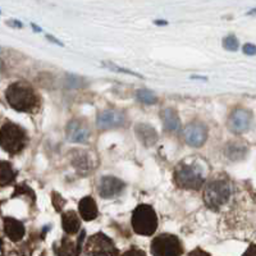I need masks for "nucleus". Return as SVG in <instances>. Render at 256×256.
<instances>
[{
	"instance_id": "f257e3e1",
	"label": "nucleus",
	"mask_w": 256,
	"mask_h": 256,
	"mask_svg": "<svg viewBox=\"0 0 256 256\" xmlns=\"http://www.w3.org/2000/svg\"><path fill=\"white\" fill-rule=\"evenodd\" d=\"M9 105L17 112L32 113L40 106V98L38 92L24 82H16L10 84L6 92Z\"/></svg>"
},
{
	"instance_id": "f03ea898",
	"label": "nucleus",
	"mask_w": 256,
	"mask_h": 256,
	"mask_svg": "<svg viewBox=\"0 0 256 256\" xmlns=\"http://www.w3.org/2000/svg\"><path fill=\"white\" fill-rule=\"evenodd\" d=\"M230 198V184L227 178H214L204 188V201L212 210H219Z\"/></svg>"
},
{
	"instance_id": "7ed1b4c3",
	"label": "nucleus",
	"mask_w": 256,
	"mask_h": 256,
	"mask_svg": "<svg viewBox=\"0 0 256 256\" xmlns=\"http://www.w3.org/2000/svg\"><path fill=\"white\" fill-rule=\"evenodd\" d=\"M132 228L140 236H152L158 230V216L152 206L141 204L132 212Z\"/></svg>"
},
{
	"instance_id": "20e7f679",
	"label": "nucleus",
	"mask_w": 256,
	"mask_h": 256,
	"mask_svg": "<svg viewBox=\"0 0 256 256\" xmlns=\"http://www.w3.org/2000/svg\"><path fill=\"white\" fill-rule=\"evenodd\" d=\"M176 186L184 190H198L204 186L205 177L196 164H180L173 173Z\"/></svg>"
},
{
	"instance_id": "39448f33",
	"label": "nucleus",
	"mask_w": 256,
	"mask_h": 256,
	"mask_svg": "<svg viewBox=\"0 0 256 256\" xmlns=\"http://www.w3.org/2000/svg\"><path fill=\"white\" fill-rule=\"evenodd\" d=\"M28 137L24 128L14 123H8L0 130V146L9 154H18L27 145Z\"/></svg>"
},
{
	"instance_id": "423d86ee",
	"label": "nucleus",
	"mask_w": 256,
	"mask_h": 256,
	"mask_svg": "<svg viewBox=\"0 0 256 256\" xmlns=\"http://www.w3.org/2000/svg\"><path fill=\"white\" fill-rule=\"evenodd\" d=\"M84 252L86 256H120V251L112 238L102 232L88 237Z\"/></svg>"
},
{
	"instance_id": "0eeeda50",
	"label": "nucleus",
	"mask_w": 256,
	"mask_h": 256,
	"mask_svg": "<svg viewBox=\"0 0 256 256\" xmlns=\"http://www.w3.org/2000/svg\"><path fill=\"white\" fill-rule=\"evenodd\" d=\"M150 250L154 256H180L184 254V246L177 236L163 233L152 240Z\"/></svg>"
},
{
	"instance_id": "6e6552de",
	"label": "nucleus",
	"mask_w": 256,
	"mask_h": 256,
	"mask_svg": "<svg viewBox=\"0 0 256 256\" xmlns=\"http://www.w3.org/2000/svg\"><path fill=\"white\" fill-rule=\"evenodd\" d=\"M251 113L244 108H236L230 112L228 116V130L233 134H240L246 132L251 124Z\"/></svg>"
},
{
	"instance_id": "1a4fd4ad",
	"label": "nucleus",
	"mask_w": 256,
	"mask_h": 256,
	"mask_svg": "<svg viewBox=\"0 0 256 256\" xmlns=\"http://www.w3.org/2000/svg\"><path fill=\"white\" fill-rule=\"evenodd\" d=\"M186 144L192 148H201L208 140V130L202 123L192 122L184 130Z\"/></svg>"
},
{
	"instance_id": "9d476101",
	"label": "nucleus",
	"mask_w": 256,
	"mask_h": 256,
	"mask_svg": "<svg viewBox=\"0 0 256 256\" xmlns=\"http://www.w3.org/2000/svg\"><path fill=\"white\" fill-rule=\"evenodd\" d=\"M66 134H67L68 140L74 144H84L90 138V130L86 122L82 120H70L67 126Z\"/></svg>"
},
{
	"instance_id": "9b49d317",
	"label": "nucleus",
	"mask_w": 256,
	"mask_h": 256,
	"mask_svg": "<svg viewBox=\"0 0 256 256\" xmlns=\"http://www.w3.org/2000/svg\"><path fill=\"white\" fill-rule=\"evenodd\" d=\"M96 124L100 130H112L120 128L126 124V116L118 110H104L99 113Z\"/></svg>"
},
{
	"instance_id": "f8f14e48",
	"label": "nucleus",
	"mask_w": 256,
	"mask_h": 256,
	"mask_svg": "<svg viewBox=\"0 0 256 256\" xmlns=\"http://www.w3.org/2000/svg\"><path fill=\"white\" fill-rule=\"evenodd\" d=\"M123 188H124V182L123 180H120V178L108 176V177H104L100 180L99 194L102 198H110L120 195Z\"/></svg>"
},
{
	"instance_id": "ddd939ff",
	"label": "nucleus",
	"mask_w": 256,
	"mask_h": 256,
	"mask_svg": "<svg viewBox=\"0 0 256 256\" xmlns=\"http://www.w3.org/2000/svg\"><path fill=\"white\" fill-rule=\"evenodd\" d=\"M84 232L81 233L77 241H73L70 237L62 238L60 244L56 246V256H80L82 251V241H84Z\"/></svg>"
},
{
	"instance_id": "4468645a",
	"label": "nucleus",
	"mask_w": 256,
	"mask_h": 256,
	"mask_svg": "<svg viewBox=\"0 0 256 256\" xmlns=\"http://www.w3.org/2000/svg\"><path fill=\"white\" fill-rule=\"evenodd\" d=\"M4 232L9 237V240L18 242L24 236V226L22 222L14 218H6L4 219Z\"/></svg>"
},
{
	"instance_id": "2eb2a0df",
	"label": "nucleus",
	"mask_w": 256,
	"mask_h": 256,
	"mask_svg": "<svg viewBox=\"0 0 256 256\" xmlns=\"http://www.w3.org/2000/svg\"><path fill=\"white\" fill-rule=\"evenodd\" d=\"M78 212L81 218L86 222L94 220V219H96L98 216H99V210H98L96 201L91 196H86V198H84L80 201Z\"/></svg>"
},
{
	"instance_id": "dca6fc26",
	"label": "nucleus",
	"mask_w": 256,
	"mask_h": 256,
	"mask_svg": "<svg viewBox=\"0 0 256 256\" xmlns=\"http://www.w3.org/2000/svg\"><path fill=\"white\" fill-rule=\"evenodd\" d=\"M62 228L70 236L78 233L80 228H81V220H80L76 212L70 210V212H63V216H62Z\"/></svg>"
},
{
	"instance_id": "f3484780",
	"label": "nucleus",
	"mask_w": 256,
	"mask_h": 256,
	"mask_svg": "<svg viewBox=\"0 0 256 256\" xmlns=\"http://www.w3.org/2000/svg\"><path fill=\"white\" fill-rule=\"evenodd\" d=\"M162 120L166 131L178 132L180 130V120L177 112L172 108H166L162 110Z\"/></svg>"
},
{
	"instance_id": "a211bd4d",
	"label": "nucleus",
	"mask_w": 256,
	"mask_h": 256,
	"mask_svg": "<svg viewBox=\"0 0 256 256\" xmlns=\"http://www.w3.org/2000/svg\"><path fill=\"white\" fill-rule=\"evenodd\" d=\"M136 134L138 136L141 141L144 142V145L146 146H152V144L156 142L158 140V134L152 126L148 124H138L136 127Z\"/></svg>"
},
{
	"instance_id": "6ab92c4d",
	"label": "nucleus",
	"mask_w": 256,
	"mask_h": 256,
	"mask_svg": "<svg viewBox=\"0 0 256 256\" xmlns=\"http://www.w3.org/2000/svg\"><path fill=\"white\" fill-rule=\"evenodd\" d=\"M16 170L13 166L6 162H0V186L12 184V180L16 178Z\"/></svg>"
},
{
	"instance_id": "aec40b11",
	"label": "nucleus",
	"mask_w": 256,
	"mask_h": 256,
	"mask_svg": "<svg viewBox=\"0 0 256 256\" xmlns=\"http://www.w3.org/2000/svg\"><path fill=\"white\" fill-rule=\"evenodd\" d=\"M136 98L138 102H142V104H146V105H152L158 102L156 96H155L152 91L145 90V88H141V90L137 91Z\"/></svg>"
},
{
	"instance_id": "412c9836",
	"label": "nucleus",
	"mask_w": 256,
	"mask_h": 256,
	"mask_svg": "<svg viewBox=\"0 0 256 256\" xmlns=\"http://www.w3.org/2000/svg\"><path fill=\"white\" fill-rule=\"evenodd\" d=\"M223 46L224 49L230 50V52H236V50L238 49V40L236 38V36H227V38H224L223 40Z\"/></svg>"
},
{
	"instance_id": "4be33fe9",
	"label": "nucleus",
	"mask_w": 256,
	"mask_h": 256,
	"mask_svg": "<svg viewBox=\"0 0 256 256\" xmlns=\"http://www.w3.org/2000/svg\"><path fill=\"white\" fill-rule=\"evenodd\" d=\"M120 256H146V252L144 250H141V248H132L128 251H126L124 254H122Z\"/></svg>"
},
{
	"instance_id": "5701e85b",
	"label": "nucleus",
	"mask_w": 256,
	"mask_h": 256,
	"mask_svg": "<svg viewBox=\"0 0 256 256\" xmlns=\"http://www.w3.org/2000/svg\"><path fill=\"white\" fill-rule=\"evenodd\" d=\"M188 256H212L209 252L206 251L201 250V248H195V250H192L191 252L188 254Z\"/></svg>"
},
{
	"instance_id": "b1692460",
	"label": "nucleus",
	"mask_w": 256,
	"mask_h": 256,
	"mask_svg": "<svg viewBox=\"0 0 256 256\" xmlns=\"http://www.w3.org/2000/svg\"><path fill=\"white\" fill-rule=\"evenodd\" d=\"M244 54H248V56H254V54H255V45L246 44L244 46Z\"/></svg>"
},
{
	"instance_id": "393cba45",
	"label": "nucleus",
	"mask_w": 256,
	"mask_h": 256,
	"mask_svg": "<svg viewBox=\"0 0 256 256\" xmlns=\"http://www.w3.org/2000/svg\"><path fill=\"white\" fill-rule=\"evenodd\" d=\"M242 256H256V250H255V244H250V248L246 250V252Z\"/></svg>"
}]
</instances>
